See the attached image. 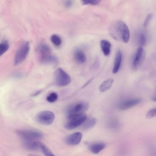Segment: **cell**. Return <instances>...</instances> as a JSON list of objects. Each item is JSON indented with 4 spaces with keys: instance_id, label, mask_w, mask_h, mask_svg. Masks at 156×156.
<instances>
[{
    "instance_id": "1",
    "label": "cell",
    "mask_w": 156,
    "mask_h": 156,
    "mask_svg": "<svg viewBox=\"0 0 156 156\" xmlns=\"http://www.w3.org/2000/svg\"><path fill=\"white\" fill-rule=\"evenodd\" d=\"M108 32L111 36L117 41L125 43L129 41L130 36L129 28L121 20L112 22L109 27Z\"/></svg>"
},
{
    "instance_id": "2",
    "label": "cell",
    "mask_w": 156,
    "mask_h": 156,
    "mask_svg": "<svg viewBox=\"0 0 156 156\" xmlns=\"http://www.w3.org/2000/svg\"><path fill=\"white\" fill-rule=\"evenodd\" d=\"M38 57L40 61L44 64L56 63L57 58L52 54L51 49L47 44H40L37 49Z\"/></svg>"
},
{
    "instance_id": "3",
    "label": "cell",
    "mask_w": 156,
    "mask_h": 156,
    "mask_svg": "<svg viewBox=\"0 0 156 156\" xmlns=\"http://www.w3.org/2000/svg\"><path fill=\"white\" fill-rule=\"evenodd\" d=\"M89 107L88 104L84 101H78L70 104L66 110L67 119L75 115L84 113Z\"/></svg>"
},
{
    "instance_id": "4",
    "label": "cell",
    "mask_w": 156,
    "mask_h": 156,
    "mask_svg": "<svg viewBox=\"0 0 156 156\" xmlns=\"http://www.w3.org/2000/svg\"><path fill=\"white\" fill-rule=\"evenodd\" d=\"M30 48V44L28 41L24 42L20 45L15 55L14 66L19 65L25 60L29 52Z\"/></svg>"
},
{
    "instance_id": "5",
    "label": "cell",
    "mask_w": 156,
    "mask_h": 156,
    "mask_svg": "<svg viewBox=\"0 0 156 156\" xmlns=\"http://www.w3.org/2000/svg\"><path fill=\"white\" fill-rule=\"evenodd\" d=\"M16 133L23 141H37L43 136L42 133L34 130L18 129Z\"/></svg>"
},
{
    "instance_id": "6",
    "label": "cell",
    "mask_w": 156,
    "mask_h": 156,
    "mask_svg": "<svg viewBox=\"0 0 156 156\" xmlns=\"http://www.w3.org/2000/svg\"><path fill=\"white\" fill-rule=\"evenodd\" d=\"M87 118V115L85 113L72 116L67 119L65 127L68 130L74 129L81 126Z\"/></svg>"
},
{
    "instance_id": "7",
    "label": "cell",
    "mask_w": 156,
    "mask_h": 156,
    "mask_svg": "<svg viewBox=\"0 0 156 156\" xmlns=\"http://www.w3.org/2000/svg\"><path fill=\"white\" fill-rule=\"evenodd\" d=\"M54 75L55 83L59 86H66L71 82L70 76L61 68L56 70Z\"/></svg>"
},
{
    "instance_id": "8",
    "label": "cell",
    "mask_w": 156,
    "mask_h": 156,
    "mask_svg": "<svg viewBox=\"0 0 156 156\" xmlns=\"http://www.w3.org/2000/svg\"><path fill=\"white\" fill-rule=\"evenodd\" d=\"M55 118L54 114L49 111H44L40 112L36 116V119L39 124L49 125L52 124Z\"/></svg>"
},
{
    "instance_id": "9",
    "label": "cell",
    "mask_w": 156,
    "mask_h": 156,
    "mask_svg": "<svg viewBox=\"0 0 156 156\" xmlns=\"http://www.w3.org/2000/svg\"><path fill=\"white\" fill-rule=\"evenodd\" d=\"M145 52L143 48H139L133 56L132 63V67L133 70L137 69L143 63L145 57Z\"/></svg>"
},
{
    "instance_id": "10",
    "label": "cell",
    "mask_w": 156,
    "mask_h": 156,
    "mask_svg": "<svg viewBox=\"0 0 156 156\" xmlns=\"http://www.w3.org/2000/svg\"><path fill=\"white\" fill-rule=\"evenodd\" d=\"M141 102V99L135 98L126 100L121 102L119 105V109L126 110L137 105Z\"/></svg>"
},
{
    "instance_id": "11",
    "label": "cell",
    "mask_w": 156,
    "mask_h": 156,
    "mask_svg": "<svg viewBox=\"0 0 156 156\" xmlns=\"http://www.w3.org/2000/svg\"><path fill=\"white\" fill-rule=\"evenodd\" d=\"M82 137V135L81 133L75 132L68 136L66 139L65 142L68 145H76L80 143Z\"/></svg>"
},
{
    "instance_id": "12",
    "label": "cell",
    "mask_w": 156,
    "mask_h": 156,
    "mask_svg": "<svg viewBox=\"0 0 156 156\" xmlns=\"http://www.w3.org/2000/svg\"><path fill=\"white\" fill-rule=\"evenodd\" d=\"M122 60V54L121 51L118 50L116 53L114 62L112 72L114 74L117 73L120 67Z\"/></svg>"
},
{
    "instance_id": "13",
    "label": "cell",
    "mask_w": 156,
    "mask_h": 156,
    "mask_svg": "<svg viewBox=\"0 0 156 156\" xmlns=\"http://www.w3.org/2000/svg\"><path fill=\"white\" fill-rule=\"evenodd\" d=\"M40 142L37 141H23V144L25 148L27 150L36 151L40 150Z\"/></svg>"
},
{
    "instance_id": "14",
    "label": "cell",
    "mask_w": 156,
    "mask_h": 156,
    "mask_svg": "<svg viewBox=\"0 0 156 156\" xmlns=\"http://www.w3.org/2000/svg\"><path fill=\"white\" fill-rule=\"evenodd\" d=\"M105 146L104 143L97 142L90 144L88 147L89 150L91 152L94 154H97L104 149Z\"/></svg>"
},
{
    "instance_id": "15",
    "label": "cell",
    "mask_w": 156,
    "mask_h": 156,
    "mask_svg": "<svg viewBox=\"0 0 156 156\" xmlns=\"http://www.w3.org/2000/svg\"><path fill=\"white\" fill-rule=\"evenodd\" d=\"M96 122L97 120L96 118L93 117H87L84 122L81 125V128L84 130L90 129L95 125Z\"/></svg>"
},
{
    "instance_id": "16",
    "label": "cell",
    "mask_w": 156,
    "mask_h": 156,
    "mask_svg": "<svg viewBox=\"0 0 156 156\" xmlns=\"http://www.w3.org/2000/svg\"><path fill=\"white\" fill-rule=\"evenodd\" d=\"M100 46L104 55L105 56L109 55L112 46L111 43L108 40H102L100 42Z\"/></svg>"
},
{
    "instance_id": "17",
    "label": "cell",
    "mask_w": 156,
    "mask_h": 156,
    "mask_svg": "<svg viewBox=\"0 0 156 156\" xmlns=\"http://www.w3.org/2000/svg\"><path fill=\"white\" fill-rule=\"evenodd\" d=\"M114 81L113 78H109L104 81L100 86L99 88L101 92H105L109 90L112 87Z\"/></svg>"
},
{
    "instance_id": "18",
    "label": "cell",
    "mask_w": 156,
    "mask_h": 156,
    "mask_svg": "<svg viewBox=\"0 0 156 156\" xmlns=\"http://www.w3.org/2000/svg\"><path fill=\"white\" fill-rule=\"evenodd\" d=\"M74 58L76 62L80 64L84 63L86 60V57L85 54L83 51L80 50H77L75 52Z\"/></svg>"
},
{
    "instance_id": "19",
    "label": "cell",
    "mask_w": 156,
    "mask_h": 156,
    "mask_svg": "<svg viewBox=\"0 0 156 156\" xmlns=\"http://www.w3.org/2000/svg\"><path fill=\"white\" fill-rule=\"evenodd\" d=\"M40 150L41 151L45 156H55L50 149L44 144L40 142Z\"/></svg>"
},
{
    "instance_id": "20",
    "label": "cell",
    "mask_w": 156,
    "mask_h": 156,
    "mask_svg": "<svg viewBox=\"0 0 156 156\" xmlns=\"http://www.w3.org/2000/svg\"><path fill=\"white\" fill-rule=\"evenodd\" d=\"M139 43L141 46L146 45L147 42V38L146 35L143 32L140 33L138 36Z\"/></svg>"
},
{
    "instance_id": "21",
    "label": "cell",
    "mask_w": 156,
    "mask_h": 156,
    "mask_svg": "<svg viewBox=\"0 0 156 156\" xmlns=\"http://www.w3.org/2000/svg\"><path fill=\"white\" fill-rule=\"evenodd\" d=\"M51 41L53 44L56 46H59L62 43V40L61 37L58 35L54 34L51 37Z\"/></svg>"
},
{
    "instance_id": "22",
    "label": "cell",
    "mask_w": 156,
    "mask_h": 156,
    "mask_svg": "<svg viewBox=\"0 0 156 156\" xmlns=\"http://www.w3.org/2000/svg\"><path fill=\"white\" fill-rule=\"evenodd\" d=\"M9 47V44L6 41H4L0 43V56L8 50Z\"/></svg>"
},
{
    "instance_id": "23",
    "label": "cell",
    "mask_w": 156,
    "mask_h": 156,
    "mask_svg": "<svg viewBox=\"0 0 156 156\" xmlns=\"http://www.w3.org/2000/svg\"><path fill=\"white\" fill-rule=\"evenodd\" d=\"M58 98V95L55 92H53L50 93L47 97V101L50 103L54 102L57 100Z\"/></svg>"
},
{
    "instance_id": "24",
    "label": "cell",
    "mask_w": 156,
    "mask_h": 156,
    "mask_svg": "<svg viewBox=\"0 0 156 156\" xmlns=\"http://www.w3.org/2000/svg\"><path fill=\"white\" fill-rule=\"evenodd\" d=\"M82 2L83 5H95L99 4L101 1L98 0H83L82 1Z\"/></svg>"
},
{
    "instance_id": "25",
    "label": "cell",
    "mask_w": 156,
    "mask_h": 156,
    "mask_svg": "<svg viewBox=\"0 0 156 156\" xmlns=\"http://www.w3.org/2000/svg\"><path fill=\"white\" fill-rule=\"evenodd\" d=\"M156 111L155 108H153L150 110L146 114V118L148 119H151L155 117L156 116Z\"/></svg>"
},
{
    "instance_id": "26",
    "label": "cell",
    "mask_w": 156,
    "mask_h": 156,
    "mask_svg": "<svg viewBox=\"0 0 156 156\" xmlns=\"http://www.w3.org/2000/svg\"><path fill=\"white\" fill-rule=\"evenodd\" d=\"M152 16L153 14L152 13H149L147 16L144 23V27H146L148 25L152 19Z\"/></svg>"
},
{
    "instance_id": "27",
    "label": "cell",
    "mask_w": 156,
    "mask_h": 156,
    "mask_svg": "<svg viewBox=\"0 0 156 156\" xmlns=\"http://www.w3.org/2000/svg\"><path fill=\"white\" fill-rule=\"evenodd\" d=\"M73 4V1L71 0L66 1L64 3L65 7L69 8Z\"/></svg>"
},
{
    "instance_id": "28",
    "label": "cell",
    "mask_w": 156,
    "mask_h": 156,
    "mask_svg": "<svg viewBox=\"0 0 156 156\" xmlns=\"http://www.w3.org/2000/svg\"><path fill=\"white\" fill-rule=\"evenodd\" d=\"M41 92V90H38L36 92L34 93L31 95V96H37L38 94H40Z\"/></svg>"
},
{
    "instance_id": "29",
    "label": "cell",
    "mask_w": 156,
    "mask_h": 156,
    "mask_svg": "<svg viewBox=\"0 0 156 156\" xmlns=\"http://www.w3.org/2000/svg\"><path fill=\"white\" fill-rule=\"evenodd\" d=\"M93 79V78H92L90 79V80H89L86 83L84 84V85L83 86V87H86L88 84L90 83L92 81Z\"/></svg>"
},
{
    "instance_id": "30",
    "label": "cell",
    "mask_w": 156,
    "mask_h": 156,
    "mask_svg": "<svg viewBox=\"0 0 156 156\" xmlns=\"http://www.w3.org/2000/svg\"><path fill=\"white\" fill-rule=\"evenodd\" d=\"M28 156H40L37 155L30 154L28 155Z\"/></svg>"
}]
</instances>
